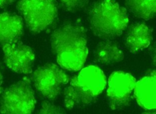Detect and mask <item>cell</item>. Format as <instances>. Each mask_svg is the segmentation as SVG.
Listing matches in <instances>:
<instances>
[{"instance_id":"cell-1","label":"cell","mask_w":156,"mask_h":114,"mask_svg":"<svg viewBox=\"0 0 156 114\" xmlns=\"http://www.w3.org/2000/svg\"><path fill=\"white\" fill-rule=\"evenodd\" d=\"M51 45L58 65L69 71H78L88 55L87 37L79 26L65 24L51 35Z\"/></svg>"},{"instance_id":"cell-2","label":"cell","mask_w":156,"mask_h":114,"mask_svg":"<svg viewBox=\"0 0 156 114\" xmlns=\"http://www.w3.org/2000/svg\"><path fill=\"white\" fill-rule=\"evenodd\" d=\"M106 85L103 71L96 66L83 68L73 77L65 91V103L68 109L88 104L94 101Z\"/></svg>"},{"instance_id":"cell-3","label":"cell","mask_w":156,"mask_h":114,"mask_svg":"<svg viewBox=\"0 0 156 114\" xmlns=\"http://www.w3.org/2000/svg\"><path fill=\"white\" fill-rule=\"evenodd\" d=\"M90 26L94 34L104 38L119 36L129 22L126 9L114 0H104L91 10Z\"/></svg>"},{"instance_id":"cell-4","label":"cell","mask_w":156,"mask_h":114,"mask_svg":"<svg viewBox=\"0 0 156 114\" xmlns=\"http://www.w3.org/2000/svg\"><path fill=\"white\" fill-rule=\"evenodd\" d=\"M36 103L29 81H19L3 93L0 100V112L9 114L31 113Z\"/></svg>"},{"instance_id":"cell-5","label":"cell","mask_w":156,"mask_h":114,"mask_svg":"<svg viewBox=\"0 0 156 114\" xmlns=\"http://www.w3.org/2000/svg\"><path fill=\"white\" fill-rule=\"evenodd\" d=\"M18 8L27 27L35 32L49 26L57 13L54 0H20Z\"/></svg>"},{"instance_id":"cell-6","label":"cell","mask_w":156,"mask_h":114,"mask_svg":"<svg viewBox=\"0 0 156 114\" xmlns=\"http://www.w3.org/2000/svg\"><path fill=\"white\" fill-rule=\"evenodd\" d=\"M68 80V76L54 63H47L38 68L32 75V80L36 89L43 96L50 99L57 97Z\"/></svg>"},{"instance_id":"cell-7","label":"cell","mask_w":156,"mask_h":114,"mask_svg":"<svg viewBox=\"0 0 156 114\" xmlns=\"http://www.w3.org/2000/svg\"><path fill=\"white\" fill-rule=\"evenodd\" d=\"M135 83V78L127 73L115 71L110 76L107 95L112 110L129 104Z\"/></svg>"},{"instance_id":"cell-8","label":"cell","mask_w":156,"mask_h":114,"mask_svg":"<svg viewBox=\"0 0 156 114\" xmlns=\"http://www.w3.org/2000/svg\"><path fill=\"white\" fill-rule=\"evenodd\" d=\"M4 62L12 71L28 74L32 72L35 55L32 49L20 41L2 45Z\"/></svg>"},{"instance_id":"cell-9","label":"cell","mask_w":156,"mask_h":114,"mask_svg":"<svg viewBox=\"0 0 156 114\" xmlns=\"http://www.w3.org/2000/svg\"><path fill=\"white\" fill-rule=\"evenodd\" d=\"M155 74L147 76L135 84L134 96L138 104L146 110H155Z\"/></svg>"},{"instance_id":"cell-10","label":"cell","mask_w":156,"mask_h":114,"mask_svg":"<svg viewBox=\"0 0 156 114\" xmlns=\"http://www.w3.org/2000/svg\"><path fill=\"white\" fill-rule=\"evenodd\" d=\"M23 32L22 18L7 13H0V45L17 41Z\"/></svg>"},{"instance_id":"cell-11","label":"cell","mask_w":156,"mask_h":114,"mask_svg":"<svg viewBox=\"0 0 156 114\" xmlns=\"http://www.w3.org/2000/svg\"><path fill=\"white\" fill-rule=\"evenodd\" d=\"M151 40V29L143 23H139L132 26L129 30L126 45L130 52H135L148 47Z\"/></svg>"},{"instance_id":"cell-12","label":"cell","mask_w":156,"mask_h":114,"mask_svg":"<svg viewBox=\"0 0 156 114\" xmlns=\"http://www.w3.org/2000/svg\"><path fill=\"white\" fill-rule=\"evenodd\" d=\"M95 59L102 64L118 62L124 58V54L118 45L110 40L98 43L95 49Z\"/></svg>"},{"instance_id":"cell-13","label":"cell","mask_w":156,"mask_h":114,"mask_svg":"<svg viewBox=\"0 0 156 114\" xmlns=\"http://www.w3.org/2000/svg\"><path fill=\"white\" fill-rule=\"evenodd\" d=\"M127 5L136 16L144 20L151 18L155 12V0H127Z\"/></svg>"},{"instance_id":"cell-14","label":"cell","mask_w":156,"mask_h":114,"mask_svg":"<svg viewBox=\"0 0 156 114\" xmlns=\"http://www.w3.org/2000/svg\"><path fill=\"white\" fill-rule=\"evenodd\" d=\"M41 113H60L59 109H58L57 107L48 103V102H44L43 104L41 109L40 110Z\"/></svg>"},{"instance_id":"cell-15","label":"cell","mask_w":156,"mask_h":114,"mask_svg":"<svg viewBox=\"0 0 156 114\" xmlns=\"http://www.w3.org/2000/svg\"><path fill=\"white\" fill-rule=\"evenodd\" d=\"M62 4L69 9H76L82 5L83 0H59Z\"/></svg>"},{"instance_id":"cell-16","label":"cell","mask_w":156,"mask_h":114,"mask_svg":"<svg viewBox=\"0 0 156 114\" xmlns=\"http://www.w3.org/2000/svg\"><path fill=\"white\" fill-rule=\"evenodd\" d=\"M13 1H14V0H0V7L10 4Z\"/></svg>"},{"instance_id":"cell-17","label":"cell","mask_w":156,"mask_h":114,"mask_svg":"<svg viewBox=\"0 0 156 114\" xmlns=\"http://www.w3.org/2000/svg\"><path fill=\"white\" fill-rule=\"evenodd\" d=\"M2 84V68L0 64V91L1 90Z\"/></svg>"}]
</instances>
